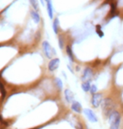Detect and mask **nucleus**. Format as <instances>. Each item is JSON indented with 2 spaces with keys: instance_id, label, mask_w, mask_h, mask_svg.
I'll return each mask as SVG.
<instances>
[{
  "instance_id": "nucleus-4",
  "label": "nucleus",
  "mask_w": 123,
  "mask_h": 129,
  "mask_svg": "<svg viewBox=\"0 0 123 129\" xmlns=\"http://www.w3.org/2000/svg\"><path fill=\"white\" fill-rule=\"evenodd\" d=\"M102 102V94L100 93H96L93 94L91 99V103L94 107H98Z\"/></svg>"
},
{
  "instance_id": "nucleus-1",
  "label": "nucleus",
  "mask_w": 123,
  "mask_h": 129,
  "mask_svg": "<svg viewBox=\"0 0 123 129\" xmlns=\"http://www.w3.org/2000/svg\"><path fill=\"white\" fill-rule=\"evenodd\" d=\"M101 108H102V111H103V112H104L105 116L110 117V116L112 115V112L114 111V103H113V101H112V99H110V98L105 99L102 102V106H101Z\"/></svg>"
},
{
  "instance_id": "nucleus-13",
  "label": "nucleus",
  "mask_w": 123,
  "mask_h": 129,
  "mask_svg": "<svg viewBox=\"0 0 123 129\" xmlns=\"http://www.w3.org/2000/svg\"><path fill=\"white\" fill-rule=\"evenodd\" d=\"M90 87H91V85L90 84V82H89V81L84 82L83 84H82V85H81L82 89H83L85 92H88L89 90H90Z\"/></svg>"
},
{
  "instance_id": "nucleus-16",
  "label": "nucleus",
  "mask_w": 123,
  "mask_h": 129,
  "mask_svg": "<svg viewBox=\"0 0 123 129\" xmlns=\"http://www.w3.org/2000/svg\"><path fill=\"white\" fill-rule=\"evenodd\" d=\"M30 2L32 7L35 9V10H38V3L37 0H30Z\"/></svg>"
},
{
  "instance_id": "nucleus-7",
  "label": "nucleus",
  "mask_w": 123,
  "mask_h": 129,
  "mask_svg": "<svg viewBox=\"0 0 123 129\" xmlns=\"http://www.w3.org/2000/svg\"><path fill=\"white\" fill-rule=\"evenodd\" d=\"M92 75H93V72H92V69H90V68H86V69L84 70V73H83V80L85 81H88L89 79H90L92 78Z\"/></svg>"
},
{
  "instance_id": "nucleus-11",
  "label": "nucleus",
  "mask_w": 123,
  "mask_h": 129,
  "mask_svg": "<svg viewBox=\"0 0 123 129\" xmlns=\"http://www.w3.org/2000/svg\"><path fill=\"white\" fill-rule=\"evenodd\" d=\"M30 14H31V17H32V19L34 20V22L38 24V22L40 21V16L37 12L34 11V10H32L30 12Z\"/></svg>"
},
{
  "instance_id": "nucleus-8",
  "label": "nucleus",
  "mask_w": 123,
  "mask_h": 129,
  "mask_svg": "<svg viewBox=\"0 0 123 129\" xmlns=\"http://www.w3.org/2000/svg\"><path fill=\"white\" fill-rule=\"evenodd\" d=\"M64 98H66V101L70 103V102H74V94L72 93L70 89H67L64 90Z\"/></svg>"
},
{
  "instance_id": "nucleus-2",
  "label": "nucleus",
  "mask_w": 123,
  "mask_h": 129,
  "mask_svg": "<svg viewBox=\"0 0 123 129\" xmlns=\"http://www.w3.org/2000/svg\"><path fill=\"white\" fill-rule=\"evenodd\" d=\"M110 129H119L120 122V115L118 111H113L112 115L110 116Z\"/></svg>"
},
{
  "instance_id": "nucleus-5",
  "label": "nucleus",
  "mask_w": 123,
  "mask_h": 129,
  "mask_svg": "<svg viewBox=\"0 0 123 129\" xmlns=\"http://www.w3.org/2000/svg\"><path fill=\"white\" fill-rule=\"evenodd\" d=\"M60 61L59 58H54L50 61L49 64H48V69L50 72H54V70H56L60 66Z\"/></svg>"
},
{
  "instance_id": "nucleus-12",
  "label": "nucleus",
  "mask_w": 123,
  "mask_h": 129,
  "mask_svg": "<svg viewBox=\"0 0 123 129\" xmlns=\"http://www.w3.org/2000/svg\"><path fill=\"white\" fill-rule=\"evenodd\" d=\"M59 27H60V21L59 19L55 18L54 22H53V30H54V32L55 34H58V31H59Z\"/></svg>"
},
{
  "instance_id": "nucleus-10",
  "label": "nucleus",
  "mask_w": 123,
  "mask_h": 129,
  "mask_svg": "<svg viewBox=\"0 0 123 129\" xmlns=\"http://www.w3.org/2000/svg\"><path fill=\"white\" fill-rule=\"evenodd\" d=\"M47 11H48V14H49L50 19H53L54 17V9H53V6H52V3L50 0L47 1Z\"/></svg>"
},
{
  "instance_id": "nucleus-17",
  "label": "nucleus",
  "mask_w": 123,
  "mask_h": 129,
  "mask_svg": "<svg viewBox=\"0 0 123 129\" xmlns=\"http://www.w3.org/2000/svg\"><path fill=\"white\" fill-rule=\"evenodd\" d=\"M59 46H60V49H63L64 42H63V38H62V36H60V37H59Z\"/></svg>"
},
{
  "instance_id": "nucleus-20",
  "label": "nucleus",
  "mask_w": 123,
  "mask_h": 129,
  "mask_svg": "<svg viewBox=\"0 0 123 129\" xmlns=\"http://www.w3.org/2000/svg\"><path fill=\"white\" fill-rule=\"evenodd\" d=\"M46 1H49V0H46Z\"/></svg>"
},
{
  "instance_id": "nucleus-14",
  "label": "nucleus",
  "mask_w": 123,
  "mask_h": 129,
  "mask_svg": "<svg viewBox=\"0 0 123 129\" xmlns=\"http://www.w3.org/2000/svg\"><path fill=\"white\" fill-rule=\"evenodd\" d=\"M66 52H67V55H68L69 58L70 59V61L73 62L74 61V55H73V52H72V49L70 46H67L66 47Z\"/></svg>"
},
{
  "instance_id": "nucleus-18",
  "label": "nucleus",
  "mask_w": 123,
  "mask_h": 129,
  "mask_svg": "<svg viewBox=\"0 0 123 129\" xmlns=\"http://www.w3.org/2000/svg\"><path fill=\"white\" fill-rule=\"evenodd\" d=\"M90 91L93 94H96V91H97V87H96V85H95V84L91 85L90 90Z\"/></svg>"
},
{
  "instance_id": "nucleus-6",
  "label": "nucleus",
  "mask_w": 123,
  "mask_h": 129,
  "mask_svg": "<svg viewBox=\"0 0 123 129\" xmlns=\"http://www.w3.org/2000/svg\"><path fill=\"white\" fill-rule=\"evenodd\" d=\"M84 113L86 116V117L89 119V121H91V122H96L97 121V117H96V114L90 109H85L84 110Z\"/></svg>"
},
{
  "instance_id": "nucleus-19",
  "label": "nucleus",
  "mask_w": 123,
  "mask_h": 129,
  "mask_svg": "<svg viewBox=\"0 0 123 129\" xmlns=\"http://www.w3.org/2000/svg\"><path fill=\"white\" fill-rule=\"evenodd\" d=\"M40 2H41V4H42L43 5H44V0H40Z\"/></svg>"
},
{
  "instance_id": "nucleus-3",
  "label": "nucleus",
  "mask_w": 123,
  "mask_h": 129,
  "mask_svg": "<svg viewBox=\"0 0 123 129\" xmlns=\"http://www.w3.org/2000/svg\"><path fill=\"white\" fill-rule=\"evenodd\" d=\"M42 47H43V51H44V55L46 56L48 58H52L53 54H55V51L51 47L49 41H43Z\"/></svg>"
},
{
  "instance_id": "nucleus-9",
  "label": "nucleus",
  "mask_w": 123,
  "mask_h": 129,
  "mask_svg": "<svg viewBox=\"0 0 123 129\" xmlns=\"http://www.w3.org/2000/svg\"><path fill=\"white\" fill-rule=\"evenodd\" d=\"M71 109L74 111H76L77 113H80L81 112V105L78 101H74L72 102L71 105Z\"/></svg>"
},
{
  "instance_id": "nucleus-15",
  "label": "nucleus",
  "mask_w": 123,
  "mask_h": 129,
  "mask_svg": "<svg viewBox=\"0 0 123 129\" xmlns=\"http://www.w3.org/2000/svg\"><path fill=\"white\" fill-rule=\"evenodd\" d=\"M54 83H55V85L57 86L58 89H62V88H63V82H62L61 79H59V78H55Z\"/></svg>"
}]
</instances>
